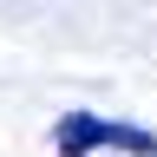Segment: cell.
<instances>
[{
	"label": "cell",
	"mask_w": 157,
	"mask_h": 157,
	"mask_svg": "<svg viewBox=\"0 0 157 157\" xmlns=\"http://www.w3.org/2000/svg\"><path fill=\"white\" fill-rule=\"evenodd\" d=\"M52 151H59V157H85V151H131V157H157V131L124 124V118L66 111V118L52 124Z\"/></svg>",
	"instance_id": "6da1fadb"
}]
</instances>
